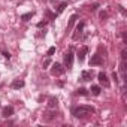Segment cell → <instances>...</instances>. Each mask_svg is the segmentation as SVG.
<instances>
[{
    "label": "cell",
    "mask_w": 127,
    "mask_h": 127,
    "mask_svg": "<svg viewBox=\"0 0 127 127\" xmlns=\"http://www.w3.org/2000/svg\"><path fill=\"white\" fill-rule=\"evenodd\" d=\"M32 17H33V12H27V14L21 15V20H23V21H29V20H30Z\"/></svg>",
    "instance_id": "15"
},
{
    "label": "cell",
    "mask_w": 127,
    "mask_h": 127,
    "mask_svg": "<svg viewBox=\"0 0 127 127\" xmlns=\"http://www.w3.org/2000/svg\"><path fill=\"white\" fill-rule=\"evenodd\" d=\"M55 117H57L55 112H46V115H45V121H51V120H54Z\"/></svg>",
    "instance_id": "13"
},
{
    "label": "cell",
    "mask_w": 127,
    "mask_h": 127,
    "mask_svg": "<svg viewBox=\"0 0 127 127\" xmlns=\"http://www.w3.org/2000/svg\"><path fill=\"white\" fill-rule=\"evenodd\" d=\"M63 73H64V67H63L60 63H54L52 67H51V75L60 76V75H63Z\"/></svg>",
    "instance_id": "2"
},
{
    "label": "cell",
    "mask_w": 127,
    "mask_h": 127,
    "mask_svg": "<svg viewBox=\"0 0 127 127\" xmlns=\"http://www.w3.org/2000/svg\"><path fill=\"white\" fill-rule=\"evenodd\" d=\"M106 17H108V14H106V12H102V14H100V18H102V20H103V18H106Z\"/></svg>",
    "instance_id": "24"
},
{
    "label": "cell",
    "mask_w": 127,
    "mask_h": 127,
    "mask_svg": "<svg viewBox=\"0 0 127 127\" xmlns=\"http://www.w3.org/2000/svg\"><path fill=\"white\" fill-rule=\"evenodd\" d=\"M84 23H79L78 26H76V29H75V33L72 34V39L73 40H76V39H79L81 37V34H82V32H84Z\"/></svg>",
    "instance_id": "5"
},
{
    "label": "cell",
    "mask_w": 127,
    "mask_h": 127,
    "mask_svg": "<svg viewBox=\"0 0 127 127\" xmlns=\"http://www.w3.org/2000/svg\"><path fill=\"white\" fill-rule=\"evenodd\" d=\"M45 26H46V20H43V21L37 23V27H39V29H42V27H45Z\"/></svg>",
    "instance_id": "21"
},
{
    "label": "cell",
    "mask_w": 127,
    "mask_h": 127,
    "mask_svg": "<svg viewBox=\"0 0 127 127\" xmlns=\"http://www.w3.org/2000/svg\"><path fill=\"white\" fill-rule=\"evenodd\" d=\"M54 52H55V46H51V48L48 49V52H46V55H48V57H51V55H52Z\"/></svg>",
    "instance_id": "19"
},
{
    "label": "cell",
    "mask_w": 127,
    "mask_h": 127,
    "mask_svg": "<svg viewBox=\"0 0 127 127\" xmlns=\"http://www.w3.org/2000/svg\"><path fill=\"white\" fill-rule=\"evenodd\" d=\"M102 64H103V58H102V55L94 54V55L90 58V66H102Z\"/></svg>",
    "instance_id": "4"
},
{
    "label": "cell",
    "mask_w": 127,
    "mask_h": 127,
    "mask_svg": "<svg viewBox=\"0 0 127 127\" xmlns=\"http://www.w3.org/2000/svg\"><path fill=\"white\" fill-rule=\"evenodd\" d=\"M49 64H51V60H49V58H46V60L43 61V69H46V67H48Z\"/></svg>",
    "instance_id": "20"
},
{
    "label": "cell",
    "mask_w": 127,
    "mask_h": 127,
    "mask_svg": "<svg viewBox=\"0 0 127 127\" xmlns=\"http://www.w3.org/2000/svg\"><path fill=\"white\" fill-rule=\"evenodd\" d=\"M87 52H88V48H87V46H82V48L78 51V60H79V63H81V61H84V58H85Z\"/></svg>",
    "instance_id": "9"
},
{
    "label": "cell",
    "mask_w": 127,
    "mask_h": 127,
    "mask_svg": "<svg viewBox=\"0 0 127 127\" xmlns=\"http://www.w3.org/2000/svg\"><path fill=\"white\" fill-rule=\"evenodd\" d=\"M51 2H58V0H51Z\"/></svg>",
    "instance_id": "26"
},
{
    "label": "cell",
    "mask_w": 127,
    "mask_h": 127,
    "mask_svg": "<svg viewBox=\"0 0 127 127\" xmlns=\"http://www.w3.org/2000/svg\"><path fill=\"white\" fill-rule=\"evenodd\" d=\"M126 57H127V51H126V49H123V51H121V58H123V60H126Z\"/></svg>",
    "instance_id": "23"
},
{
    "label": "cell",
    "mask_w": 127,
    "mask_h": 127,
    "mask_svg": "<svg viewBox=\"0 0 127 127\" xmlns=\"http://www.w3.org/2000/svg\"><path fill=\"white\" fill-rule=\"evenodd\" d=\"M57 97H49V100H48V108L49 109H54V108H57Z\"/></svg>",
    "instance_id": "11"
},
{
    "label": "cell",
    "mask_w": 127,
    "mask_h": 127,
    "mask_svg": "<svg viewBox=\"0 0 127 127\" xmlns=\"http://www.w3.org/2000/svg\"><path fill=\"white\" fill-rule=\"evenodd\" d=\"M90 91H91V94H93V96H99L102 90H100V87H99V85H91V90H90Z\"/></svg>",
    "instance_id": "12"
},
{
    "label": "cell",
    "mask_w": 127,
    "mask_h": 127,
    "mask_svg": "<svg viewBox=\"0 0 127 127\" xmlns=\"http://www.w3.org/2000/svg\"><path fill=\"white\" fill-rule=\"evenodd\" d=\"M93 78V70H84L82 75H81V79L82 81H90Z\"/></svg>",
    "instance_id": "10"
},
{
    "label": "cell",
    "mask_w": 127,
    "mask_h": 127,
    "mask_svg": "<svg viewBox=\"0 0 127 127\" xmlns=\"http://www.w3.org/2000/svg\"><path fill=\"white\" fill-rule=\"evenodd\" d=\"M121 75H123V78L126 79V60H123V63H121Z\"/></svg>",
    "instance_id": "16"
},
{
    "label": "cell",
    "mask_w": 127,
    "mask_h": 127,
    "mask_svg": "<svg viewBox=\"0 0 127 127\" xmlns=\"http://www.w3.org/2000/svg\"><path fill=\"white\" fill-rule=\"evenodd\" d=\"M76 18H78L76 15H72V17H70V21H69V26H67V29H70V27H72V26L75 24V21H76Z\"/></svg>",
    "instance_id": "18"
},
{
    "label": "cell",
    "mask_w": 127,
    "mask_h": 127,
    "mask_svg": "<svg viewBox=\"0 0 127 127\" xmlns=\"http://www.w3.org/2000/svg\"><path fill=\"white\" fill-rule=\"evenodd\" d=\"M12 114H14V108L12 106H5L2 109V117H5V118H9Z\"/></svg>",
    "instance_id": "8"
},
{
    "label": "cell",
    "mask_w": 127,
    "mask_h": 127,
    "mask_svg": "<svg viewBox=\"0 0 127 127\" xmlns=\"http://www.w3.org/2000/svg\"><path fill=\"white\" fill-rule=\"evenodd\" d=\"M23 87H24V81L23 79H14L12 84H11V88H14V90H20Z\"/></svg>",
    "instance_id": "7"
},
{
    "label": "cell",
    "mask_w": 127,
    "mask_h": 127,
    "mask_svg": "<svg viewBox=\"0 0 127 127\" xmlns=\"http://www.w3.org/2000/svg\"><path fill=\"white\" fill-rule=\"evenodd\" d=\"M64 63H66V67L67 69H72V66H73V52H67L66 55H64Z\"/></svg>",
    "instance_id": "6"
},
{
    "label": "cell",
    "mask_w": 127,
    "mask_h": 127,
    "mask_svg": "<svg viewBox=\"0 0 127 127\" xmlns=\"http://www.w3.org/2000/svg\"><path fill=\"white\" fill-rule=\"evenodd\" d=\"M66 8H67V3H66V2H63V3H61V5H60L58 8H57V14H61V12L64 11Z\"/></svg>",
    "instance_id": "14"
},
{
    "label": "cell",
    "mask_w": 127,
    "mask_h": 127,
    "mask_svg": "<svg viewBox=\"0 0 127 127\" xmlns=\"http://www.w3.org/2000/svg\"><path fill=\"white\" fill-rule=\"evenodd\" d=\"M97 79H99V82H100L105 88H108V87L111 85V82H109V79H108V76H106V73H105V72H99Z\"/></svg>",
    "instance_id": "3"
},
{
    "label": "cell",
    "mask_w": 127,
    "mask_h": 127,
    "mask_svg": "<svg viewBox=\"0 0 127 127\" xmlns=\"http://www.w3.org/2000/svg\"><path fill=\"white\" fill-rule=\"evenodd\" d=\"M94 112H96V109L91 105H81V106H76L73 109V115L76 118H85V117H88Z\"/></svg>",
    "instance_id": "1"
},
{
    "label": "cell",
    "mask_w": 127,
    "mask_h": 127,
    "mask_svg": "<svg viewBox=\"0 0 127 127\" xmlns=\"http://www.w3.org/2000/svg\"><path fill=\"white\" fill-rule=\"evenodd\" d=\"M76 94H81V96H88V91L85 88H78L76 90Z\"/></svg>",
    "instance_id": "17"
},
{
    "label": "cell",
    "mask_w": 127,
    "mask_h": 127,
    "mask_svg": "<svg viewBox=\"0 0 127 127\" xmlns=\"http://www.w3.org/2000/svg\"><path fill=\"white\" fill-rule=\"evenodd\" d=\"M97 8H99V5H97V3H94V5H90V11H96Z\"/></svg>",
    "instance_id": "22"
},
{
    "label": "cell",
    "mask_w": 127,
    "mask_h": 127,
    "mask_svg": "<svg viewBox=\"0 0 127 127\" xmlns=\"http://www.w3.org/2000/svg\"><path fill=\"white\" fill-rule=\"evenodd\" d=\"M3 57H6V58H11V54H9V52H3Z\"/></svg>",
    "instance_id": "25"
}]
</instances>
